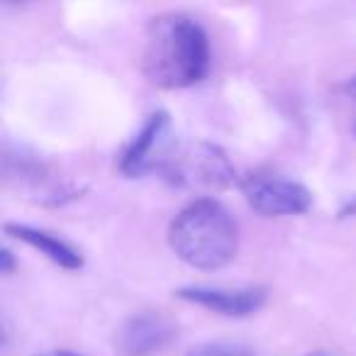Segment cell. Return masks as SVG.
Masks as SVG:
<instances>
[{"label": "cell", "mask_w": 356, "mask_h": 356, "mask_svg": "<svg viewBox=\"0 0 356 356\" xmlns=\"http://www.w3.org/2000/svg\"><path fill=\"white\" fill-rule=\"evenodd\" d=\"M142 66L147 79L161 88H191L210 71V40L188 15L154 17L147 30Z\"/></svg>", "instance_id": "cell-1"}, {"label": "cell", "mask_w": 356, "mask_h": 356, "mask_svg": "<svg viewBox=\"0 0 356 356\" xmlns=\"http://www.w3.org/2000/svg\"><path fill=\"white\" fill-rule=\"evenodd\" d=\"M168 244L188 266L215 271L237 257L239 229L222 203L198 198L173 218L168 227Z\"/></svg>", "instance_id": "cell-2"}, {"label": "cell", "mask_w": 356, "mask_h": 356, "mask_svg": "<svg viewBox=\"0 0 356 356\" xmlns=\"http://www.w3.org/2000/svg\"><path fill=\"white\" fill-rule=\"evenodd\" d=\"M159 171L168 181L188 188H227L234 184V168L222 149L215 144H188L176 154H166L159 163Z\"/></svg>", "instance_id": "cell-3"}, {"label": "cell", "mask_w": 356, "mask_h": 356, "mask_svg": "<svg viewBox=\"0 0 356 356\" xmlns=\"http://www.w3.org/2000/svg\"><path fill=\"white\" fill-rule=\"evenodd\" d=\"M244 198L254 213L264 218H288V215H302L310 210L312 195L298 181L281 176H264L252 173L242 181Z\"/></svg>", "instance_id": "cell-4"}, {"label": "cell", "mask_w": 356, "mask_h": 356, "mask_svg": "<svg viewBox=\"0 0 356 356\" xmlns=\"http://www.w3.org/2000/svg\"><path fill=\"white\" fill-rule=\"evenodd\" d=\"M168 127H171V120H168V115L163 110L149 115L147 122L137 132V137L124 149L122 161H120V171L129 178H137L144 176L147 171L159 168V163L168 154L166 152Z\"/></svg>", "instance_id": "cell-5"}, {"label": "cell", "mask_w": 356, "mask_h": 356, "mask_svg": "<svg viewBox=\"0 0 356 356\" xmlns=\"http://www.w3.org/2000/svg\"><path fill=\"white\" fill-rule=\"evenodd\" d=\"M173 325L159 312H139L122 322L115 344L120 356H154L171 344Z\"/></svg>", "instance_id": "cell-6"}, {"label": "cell", "mask_w": 356, "mask_h": 356, "mask_svg": "<svg viewBox=\"0 0 356 356\" xmlns=\"http://www.w3.org/2000/svg\"><path fill=\"white\" fill-rule=\"evenodd\" d=\"M176 296L181 300L195 302V305L213 310L225 317H247L257 312L266 300L264 288H222V286H186L178 288Z\"/></svg>", "instance_id": "cell-7"}, {"label": "cell", "mask_w": 356, "mask_h": 356, "mask_svg": "<svg viewBox=\"0 0 356 356\" xmlns=\"http://www.w3.org/2000/svg\"><path fill=\"white\" fill-rule=\"evenodd\" d=\"M6 232L10 237L20 239V242L30 244L32 249H40L49 261H54L56 266L66 268V271H79L83 266V257H81L79 249L66 242V239L56 237L54 232H47L42 227H32V225H17V222H8Z\"/></svg>", "instance_id": "cell-8"}, {"label": "cell", "mask_w": 356, "mask_h": 356, "mask_svg": "<svg viewBox=\"0 0 356 356\" xmlns=\"http://www.w3.org/2000/svg\"><path fill=\"white\" fill-rule=\"evenodd\" d=\"M186 356H254V354L239 344H227V341H205V344L193 346Z\"/></svg>", "instance_id": "cell-9"}, {"label": "cell", "mask_w": 356, "mask_h": 356, "mask_svg": "<svg viewBox=\"0 0 356 356\" xmlns=\"http://www.w3.org/2000/svg\"><path fill=\"white\" fill-rule=\"evenodd\" d=\"M13 268H15V259H13V252L10 249H0V271L10 276Z\"/></svg>", "instance_id": "cell-10"}, {"label": "cell", "mask_w": 356, "mask_h": 356, "mask_svg": "<svg viewBox=\"0 0 356 356\" xmlns=\"http://www.w3.org/2000/svg\"><path fill=\"white\" fill-rule=\"evenodd\" d=\"M344 90H346V95H349V98L354 100V105H356V76H351V79L346 81ZM351 132H354V137H356V115H354V124H351Z\"/></svg>", "instance_id": "cell-11"}, {"label": "cell", "mask_w": 356, "mask_h": 356, "mask_svg": "<svg viewBox=\"0 0 356 356\" xmlns=\"http://www.w3.org/2000/svg\"><path fill=\"white\" fill-rule=\"evenodd\" d=\"M37 356H81V354L69 351V349H54V351H44V354H37Z\"/></svg>", "instance_id": "cell-12"}]
</instances>
